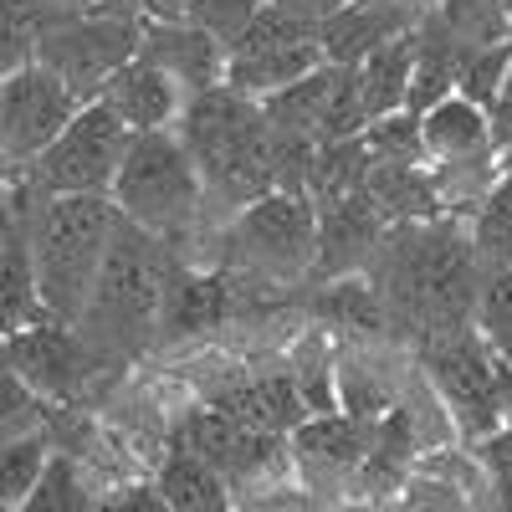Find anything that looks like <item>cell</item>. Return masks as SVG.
I'll return each mask as SVG.
<instances>
[{
    "label": "cell",
    "instance_id": "obj_23",
    "mask_svg": "<svg viewBox=\"0 0 512 512\" xmlns=\"http://www.w3.org/2000/svg\"><path fill=\"white\" fill-rule=\"evenodd\" d=\"M354 72H359V93H364L369 123L390 118V113H405L410 108V77H415V31L395 36L390 47H379Z\"/></svg>",
    "mask_w": 512,
    "mask_h": 512
},
{
    "label": "cell",
    "instance_id": "obj_29",
    "mask_svg": "<svg viewBox=\"0 0 512 512\" xmlns=\"http://www.w3.org/2000/svg\"><path fill=\"white\" fill-rule=\"evenodd\" d=\"M466 231H472V246H477L487 272L512 267V169L497 180V190L477 205V216L466 221Z\"/></svg>",
    "mask_w": 512,
    "mask_h": 512
},
{
    "label": "cell",
    "instance_id": "obj_21",
    "mask_svg": "<svg viewBox=\"0 0 512 512\" xmlns=\"http://www.w3.org/2000/svg\"><path fill=\"white\" fill-rule=\"evenodd\" d=\"M461 41L446 31V21L436 16V6L420 16L415 26V77H410V113H431L436 103H446L456 93L461 77Z\"/></svg>",
    "mask_w": 512,
    "mask_h": 512
},
{
    "label": "cell",
    "instance_id": "obj_7",
    "mask_svg": "<svg viewBox=\"0 0 512 512\" xmlns=\"http://www.w3.org/2000/svg\"><path fill=\"white\" fill-rule=\"evenodd\" d=\"M128 149H134V128H128L98 98V103L82 108L67 123V134L26 169V180H31V190L41 200H57V195H98V200H113Z\"/></svg>",
    "mask_w": 512,
    "mask_h": 512
},
{
    "label": "cell",
    "instance_id": "obj_37",
    "mask_svg": "<svg viewBox=\"0 0 512 512\" xmlns=\"http://www.w3.org/2000/svg\"><path fill=\"white\" fill-rule=\"evenodd\" d=\"M236 512H328L308 487H287V482H267V487H251L241 492Z\"/></svg>",
    "mask_w": 512,
    "mask_h": 512
},
{
    "label": "cell",
    "instance_id": "obj_28",
    "mask_svg": "<svg viewBox=\"0 0 512 512\" xmlns=\"http://www.w3.org/2000/svg\"><path fill=\"white\" fill-rule=\"evenodd\" d=\"M52 431H16L6 436V451H0V492H6V512H16L36 487L41 477H47V466H52Z\"/></svg>",
    "mask_w": 512,
    "mask_h": 512
},
{
    "label": "cell",
    "instance_id": "obj_13",
    "mask_svg": "<svg viewBox=\"0 0 512 512\" xmlns=\"http://www.w3.org/2000/svg\"><path fill=\"white\" fill-rule=\"evenodd\" d=\"M205 405H216L226 420H236L251 436H292L297 425L313 415L303 390H297L292 369H267V374H251V379L216 384V395Z\"/></svg>",
    "mask_w": 512,
    "mask_h": 512
},
{
    "label": "cell",
    "instance_id": "obj_45",
    "mask_svg": "<svg viewBox=\"0 0 512 512\" xmlns=\"http://www.w3.org/2000/svg\"><path fill=\"white\" fill-rule=\"evenodd\" d=\"M497 512H512V482H497V502H492Z\"/></svg>",
    "mask_w": 512,
    "mask_h": 512
},
{
    "label": "cell",
    "instance_id": "obj_24",
    "mask_svg": "<svg viewBox=\"0 0 512 512\" xmlns=\"http://www.w3.org/2000/svg\"><path fill=\"white\" fill-rule=\"evenodd\" d=\"M169 512H236V497H231V482L185 451H169L164 466L154 472Z\"/></svg>",
    "mask_w": 512,
    "mask_h": 512
},
{
    "label": "cell",
    "instance_id": "obj_35",
    "mask_svg": "<svg viewBox=\"0 0 512 512\" xmlns=\"http://www.w3.org/2000/svg\"><path fill=\"white\" fill-rule=\"evenodd\" d=\"M364 144L374 154V164H431L425 159V134H420V113H390L374 118L364 128Z\"/></svg>",
    "mask_w": 512,
    "mask_h": 512
},
{
    "label": "cell",
    "instance_id": "obj_42",
    "mask_svg": "<svg viewBox=\"0 0 512 512\" xmlns=\"http://www.w3.org/2000/svg\"><path fill=\"white\" fill-rule=\"evenodd\" d=\"M195 6V0H149L144 21H185V11Z\"/></svg>",
    "mask_w": 512,
    "mask_h": 512
},
{
    "label": "cell",
    "instance_id": "obj_31",
    "mask_svg": "<svg viewBox=\"0 0 512 512\" xmlns=\"http://www.w3.org/2000/svg\"><path fill=\"white\" fill-rule=\"evenodd\" d=\"M431 6H436V16L446 21V31L461 41L466 52L512 41V21L502 11V0H431Z\"/></svg>",
    "mask_w": 512,
    "mask_h": 512
},
{
    "label": "cell",
    "instance_id": "obj_1",
    "mask_svg": "<svg viewBox=\"0 0 512 512\" xmlns=\"http://www.w3.org/2000/svg\"><path fill=\"white\" fill-rule=\"evenodd\" d=\"M364 277L379 287L384 308L395 313V328L431 344V338H446L477 323L487 267L472 246L466 221L446 216L431 226H395Z\"/></svg>",
    "mask_w": 512,
    "mask_h": 512
},
{
    "label": "cell",
    "instance_id": "obj_26",
    "mask_svg": "<svg viewBox=\"0 0 512 512\" xmlns=\"http://www.w3.org/2000/svg\"><path fill=\"white\" fill-rule=\"evenodd\" d=\"M369 169H374V154H369L364 139L318 144V164H313V180H308V200H313L318 210H328V205H344V200L364 195Z\"/></svg>",
    "mask_w": 512,
    "mask_h": 512
},
{
    "label": "cell",
    "instance_id": "obj_43",
    "mask_svg": "<svg viewBox=\"0 0 512 512\" xmlns=\"http://www.w3.org/2000/svg\"><path fill=\"white\" fill-rule=\"evenodd\" d=\"M149 0H103V16H128V21H144Z\"/></svg>",
    "mask_w": 512,
    "mask_h": 512
},
{
    "label": "cell",
    "instance_id": "obj_39",
    "mask_svg": "<svg viewBox=\"0 0 512 512\" xmlns=\"http://www.w3.org/2000/svg\"><path fill=\"white\" fill-rule=\"evenodd\" d=\"M477 461L487 466V472H492L497 482H512V420L502 425V431H497L492 441H482V446H477Z\"/></svg>",
    "mask_w": 512,
    "mask_h": 512
},
{
    "label": "cell",
    "instance_id": "obj_8",
    "mask_svg": "<svg viewBox=\"0 0 512 512\" xmlns=\"http://www.w3.org/2000/svg\"><path fill=\"white\" fill-rule=\"evenodd\" d=\"M144 47V21H128V16H67L57 21L36 47V62L57 72L67 88L82 98V103H98L113 77L139 57Z\"/></svg>",
    "mask_w": 512,
    "mask_h": 512
},
{
    "label": "cell",
    "instance_id": "obj_44",
    "mask_svg": "<svg viewBox=\"0 0 512 512\" xmlns=\"http://www.w3.org/2000/svg\"><path fill=\"white\" fill-rule=\"evenodd\" d=\"M333 512H400V502H344V507H333Z\"/></svg>",
    "mask_w": 512,
    "mask_h": 512
},
{
    "label": "cell",
    "instance_id": "obj_12",
    "mask_svg": "<svg viewBox=\"0 0 512 512\" xmlns=\"http://www.w3.org/2000/svg\"><path fill=\"white\" fill-rule=\"evenodd\" d=\"M390 226L379 221V210L369 205V195H354L344 205L318 210V262H313V287L323 282H344V277H364L369 262L379 256Z\"/></svg>",
    "mask_w": 512,
    "mask_h": 512
},
{
    "label": "cell",
    "instance_id": "obj_9",
    "mask_svg": "<svg viewBox=\"0 0 512 512\" xmlns=\"http://www.w3.org/2000/svg\"><path fill=\"white\" fill-rule=\"evenodd\" d=\"M82 108L88 103L41 62L6 72L0 77V149H6V169H31L67 134V123Z\"/></svg>",
    "mask_w": 512,
    "mask_h": 512
},
{
    "label": "cell",
    "instance_id": "obj_27",
    "mask_svg": "<svg viewBox=\"0 0 512 512\" xmlns=\"http://www.w3.org/2000/svg\"><path fill=\"white\" fill-rule=\"evenodd\" d=\"M287 369H292L297 390H303L313 415H333L338 410V354H333V338H328L323 323H313L308 333L292 338Z\"/></svg>",
    "mask_w": 512,
    "mask_h": 512
},
{
    "label": "cell",
    "instance_id": "obj_38",
    "mask_svg": "<svg viewBox=\"0 0 512 512\" xmlns=\"http://www.w3.org/2000/svg\"><path fill=\"white\" fill-rule=\"evenodd\" d=\"M98 512H169V502H164L159 482H128V487L108 492L98 502Z\"/></svg>",
    "mask_w": 512,
    "mask_h": 512
},
{
    "label": "cell",
    "instance_id": "obj_33",
    "mask_svg": "<svg viewBox=\"0 0 512 512\" xmlns=\"http://www.w3.org/2000/svg\"><path fill=\"white\" fill-rule=\"evenodd\" d=\"M482 344L512 369V267L487 272L482 277V297H477V323Z\"/></svg>",
    "mask_w": 512,
    "mask_h": 512
},
{
    "label": "cell",
    "instance_id": "obj_30",
    "mask_svg": "<svg viewBox=\"0 0 512 512\" xmlns=\"http://www.w3.org/2000/svg\"><path fill=\"white\" fill-rule=\"evenodd\" d=\"M57 26V16L41 6V0H0V52H6V72L16 67H31L36 62V47L41 36Z\"/></svg>",
    "mask_w": 512,
    "mask_h": 512
},
{
    "label": "cell",
    "instance_id": "obj_2",
    "mask_svg": "<svg viewBox=\"0 0 512 512\" xmlns=\"http://www.w3.org/2000/svg\"><path fill=\"white\" fill-rule=\"evenodd\" d=\"M118 226H123V210L98 195L31 200V246H36L47 323H62V328L82 323Z\"/></svg>",
    "mask_w": 512,
    "mask_h": 512
},
{
    "label": "cell",
    "instance_id": "obj_19",
    "mask_svg": "<svg viewBox=\"0 0 512 512\" xmlns=\"http://www.w3.org/2000/svg\"><path fill=\"white\" fill-rule=\"evenodd\" d=\"M420 134H425V159L431 164H472V159H492L497 154L492 113L477 108V103H466L461 93H451L431 113H420Z\"/></svg>",
    "mask_w": 512,
    "mask_h": 512
},
{
    "label": "cell",
    "instance_id": "obj_11",
    "mask_svg": "<svg viewBox=\"0 0 512 512\" xmlns=\"http://www.w3.org/2000/svg\"><path fill=\"white\" fill-rule=\"evenodd\" d=\"M11 374H21L36 395H72L82 390L103 359L82 344L77 328H62V323H36L26 333H11Z\"/></svg>",
    "mask_w": 512,
    "mask_h": 512
},
{
    "label": "cell",
    "instance_id": "obj_14",
    "mask_svg": "<svg viewBox=\"0 0 512 512\" xmlns=\"http://www.w3.org/2000/svg\"><path fill=\"white\" fill-rule=\"evenodd\" d=\"M431 0H349L328 26H323V57L333 67H359L395 36L415 31Z\"/></svg>",
    "mask_w": 512,
    "mask_h": 512
},
{
    "label": "cell",
    "instance_id": "obj_17",
    "mask_svg": "<svg viewBox=\"0 0 512 512\" xmlns=\"http://www.w3.org/2000/svg\"><path fill=\"white\" fill-rule=\"evenodd\" d=\"M369 441H374V425L333 410V415H308L297 431L287 436L292 446V461L303 466L308 477H328V482H349L354 487V472L369 456Z\"/></svg>",
    "mask_w": 512,
    "mask_h": 512
},
{
    "label": "cell",
    "instance_id": "obj_32",
    "mask_svg": "<svg viewBox=\"0 0 512 512\" xmlns=\"http://www.w3.org/2000/svg\"><path fill=\"white\" fill-rule=\"evenodd\" d=\"M512 82V41H497V47H472L461 52V77H456V93L466 103H477L492 113V103L502 98V88Z\"/></svg>",
    "mask_w": 512,
    "mask_h": 512
},
{
    "label": "cell",
    "instance_id": "obj_5",
    "mask_svg": "<svg viewBox=\"0 0 512 512\" xmlns=\"http://www.w3.org/2000/svg\"><path fill=\"white\" fill-rule=\"evenodd\" d=\"M318 262V205L308 195H267L221 226L216 267H231L262 287L313 282Z\"/></svg>",
    "mask_w": 512,
    "mask_h": 512
},
{
    "label": "cell",
    "instance_id": "obj_3",
    "mask_svg": "<svg viewBox=\"0 0 512 512\" xmlns=\"http://www.w3.org/2000/svg\"><path fill=\"white\" fill-rule=\"evenodd\" d=\"M169 262L175 246L159 241L154 231L123 221L108 262L98 272L93 303L82 313L77 333L98 359L108 354H139L149 338H159V318H164V287H169Z\"/></svg>",
    "mask_w": 512,
    "mask_h": 512
},
{
    "label": "cell",
    "instance_id": "obj_15",
    "mask_svg": "<svg viewBox=\"0 0 512 512\" xmlns=\"http://www.w3.org/2000/svg\"><path fill=\"white\" fill-rule=\"evenodd\" d=\"M139 57H149L154 67H164L190 98L221 88L226 67H231V52H226L210 31H200V26H190V21H144V47H139Z\"/></svg>",
    "mask_w": 512,
    "mask_h": 512
},
{
    "label": "cell",
    "instance_id": "obj_10",
    "mask_svg": "<svg viewBox=\"0 0 512 512\" xmlns=\"http://www.w3.org/2000/svg\"><path fill=\"white\" fill-rule=\"evenodd\" d=\"M175 134L195 154L200 175H210L216 164H226L231 154H241L246 144H256L267 134V113H262V103H251L246 93H236V88L221 82V88L195 93L185 103V118H180Z\"/></svg>",
    "mask_w": 512,
    "mask_h": 512
},
{
    "label": "cell",
    "instance_id": "obj_40",
    "mask_svg": "<svg viewBox=\"0 0 512 512\" xmlns=\"http://www.w3.org/2000/svg\"><path fill=\"white\" fill-rule=\"evenodd\" d=\"M492 139H497V154H502V164L512 169V82L502 88V98L492 103Z\"/></svg>",
    "mask_w": 512,
    "mask_h": 512
},
{
    "label": "cell",
    "instance_id": "obj_20",
    "mask_svg": "<svg viewBox=\"0 0 512 512\" xmlns=\"http://www.w3.org/2000/svg\"><path fill=\"white\" fill-rule=\"evenodd\" d=\"M313 323H323L328 333H344L354 344H379V338H395V313L384 308V297L369 277H344V282H323L313 287Z\"/></svg>",
    "mask_w": 512,
    "mask_h": 512
},
{
    "label": "cell",
    "instance_id": "obj_4",
    "mask_svg": "<svg viewBox=\"0 0 512 512\" xmlns=\"http://www.w3.org/2000/svg\"><path fill=\"white\" fill-rule=\"evenodd\" d=\"M123 221L154 231L159 241L180 246L205 221V175L180 134H134V149L123 159L113 190Z\"/></svg>",
    "mask_w": 512,
    "mask_h": 512
},
{
    "label": "cell",
    "instance_id": "obj_6",
    "mask_svg": "<svg viewBox=\"0 0 512 512\" xmlns=\"http://www.w3.org/2000/svg\"><path fill=\"white\" fill-rule=\"evenodd\" d=\"M502 369L507 364L482 344L477 328H461V333H446V338L420 344V374L441 395L451 425L466 436L472 451L482 441H492L512 420L507 415V390H502Z\"/></svg>",
    "mask_w": 512,
    "mask_h": 512
},
{
    "label": "cell",
    "instance_id": "obj_47",
    "mask_svg": "<svg viewBox=\"0 0 512 512\" xmlns=\"http://www.w3.org/2000/svg\"><path fill=\"white\" fill-rule=\"evenodd\" d=\"M502 11H507V21H512V0H502Z\"/></svg>",
    "mask_w": 512,
    "mask_h": 512
},
{
    "label": "cell",
    "instance_id": "obj_25",
    "mask_svg": "<svg viewBox=\"0 0 512 512\" xmlns=\"http://www.w3.org/2000/svg\"><path fill=\"white\" fill-rule=\"evenodd\" d=\"M333 88H338V67L323 62L313 77L292 82V88H282L277 98H267L262 113H267V123L277 128V134H297V139L323 144V118H328Z\"/></svg>",
    "mask_w": 512,
    "mask_h": 512
},
{
    "label": "cell",
    "instance_id": "obj_46",
    "mask_svg": "<svg viewBox=\"0 0 512 512\" xmlns=\"http://www.w3.org/2000/svg\"><path fill=\"white\" fill-rule=\"evenodd\" d=\"M502 390H507V415H512V369H502Z\"/></svg>",
    "mask_w": 512,
    "mask_h": 512
},
{
    "label": "cell",
    "instance_id": "obj_18",
    "mask_svg": "<svg viewBox=\"0 0 512 512\" xmlns=\"http://www.w3.org/2000/svg\"><path fill=\"white\" fill-rule=\"evenodd\" d=\"M364 195H369V205L379 210V221L390 226V231L395 226L446 221L441 185H436V169L431 164H374Z\"/></svg>",
    "mask_w": 512,
    "mask_h": 512
},
{
    "label": "cell",
    "instance_id": "obj_41",
    "mask_svg": "<svg viewBox=\"0 0 512 512\" xmlns=\"http://www.w3.org/2000/svg\"><path fill=\"white\" fill-rule=\"evenodd\" d=\"M57 21H67V16H93V11H103V0H41Z\"/></svg>",
    "mask_w": 512,
    "mask_h": 512
},
{
    "label": "cell",
    "instance_id": "obj_22",
    "mask_svg": "<svg viewBox=\"0 0 512 512\" xmlns=\"http://www.w3.org/2000/svg\"><path fill=\"white\" fill-rule=\"evenodd\" d=\"M323 41H297V47H272V52H251V57H231L226 67V88L246 93L251 103H267L282 88L303 82L323 67Z\"/></svg>",
    "mask_w": 512,
    "mask_h": 512
},
{
    "label": "cell",
    "instance_id": "obj_36",
    "mask_svg": "<svg viewBox=\"0 0 512 512\" xmlns=\"http://www.w3.org/2000/svg\"><path fill=\"white\" fill-rule=\"evenodd\" d=\"M262 6H267V0H195V6L185 11V21L200 26V31H210L231 52L236 41L251 31V21L262 16Z\"/></svg>",
    "mask_w": 512,
    "mask_h": 512
},
{
    "label": "cell",
    "instance_id": "obj_16",
    "mask_svg": "<svg viewBox=\"0 0 512 512\" xmlns=\"http://www.w3.org/2000/svg\"><path fill=\"white\" fill-rule=\"evenodd\" d=\"M103 103H108L128 128H134V134H175L180 118H185L190 93H185L164 67H154L149 57H134V62L113 77V88L103 93Z\"/></svg>",
    "mask_w": 512,
    "mask_h": 512
},
{
    "label": "cell",
    "instance_id": "obj_34",
    "mask_svg": "<svg viewBox=\"0 0 512 512\" xmlns=\"http://www.w3.org/2000/svg\"><path fill=\"white\" fill-rule=\"evenodd\" d=\"M16 512H98V502H93L88 482H82L77 461H72V456H52L41 487H36Z\"/></svg>",
    "mask_w": 512,
    "mask_h": 512
}]
</instances>
